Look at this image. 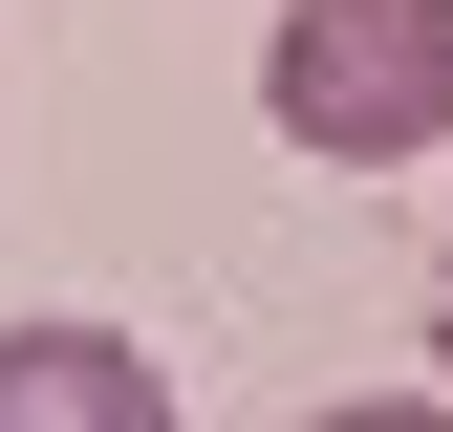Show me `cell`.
I'll return each mask as SVG.
<instances>
[{"label":"cell","instance_id":"obj_1","mask_svg":"<svg viewBox=\"0 0 453 432\" xmlns=\"http://www.w3.org/2000/svg\"><path fill=\"white\" fill-rule=\"evenodd\" d=\"M259 108H280V151H324V174H411L453 130V0H280Z\"/></svg>","mask_w":453,"mask_h":432},{"label":"cell","instance_id":"obj_2","mask_svg":"<svg viewBox=\"0 0 453 432\" xmlns=\"http://www.w3.org/2000/svg\"><path fill=\"white\" fill-rule=\"evenodd\" d=\"M0 432H173V390L108 324H0Z\"/></svg>","mask_w":453,"mask_h":432},{"label":"cell","instance_id":"obj_3","mask_svg":"<svg viewBox=\"0 0 453 432\" xmlns=\"http://www.w3.org/2000/svg\"><path fill=\"white\" fill-rule=\"evenodd\" d=\"M303 432H453V390H346V411H303Z\"/></svg>","mask_w":453,"mask_h":432},{"label":"cell","instance_id":"obj_4","mask_svg":"<svg viewBox=\"0 0 453 432\" xmlns=\"http://www.w3.org/2000/svg\"><path fill=\"white\" fill-rule=\"evenodd\" d=\"M432 346H453V303H432Z\"/></svg>","mask_w":453,"mask_h":432}]
</instances>
